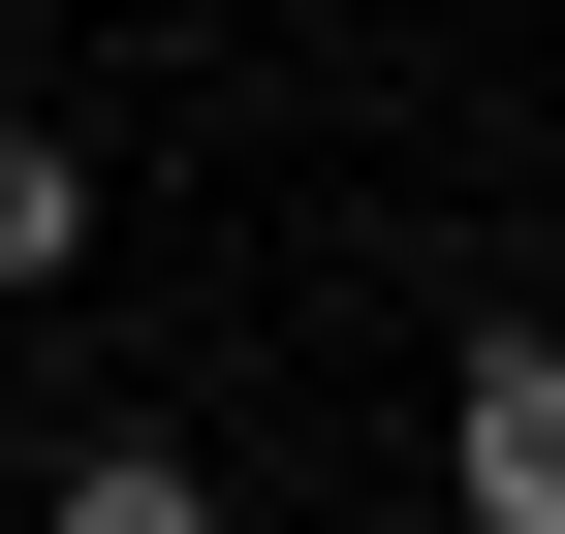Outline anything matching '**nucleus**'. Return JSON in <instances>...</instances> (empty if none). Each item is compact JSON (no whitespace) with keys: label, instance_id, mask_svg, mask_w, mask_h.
<instances>
[{"label":"nucleus","instance_id":"f257e3e1","mask_svg":"<svg viewBox=\"0 0 565 534\" xmlns=\"http://www.w3.org/2000/svg\"><path fill=\"white\" fill-rule=\"evenodd\" d=\"M440 534H565V346H534V314L440 377Z\"/></svg>","mask_w":565,"mask_h":534},{"label":"nucleus","instance_id":"f03ea898","mask_svg":"<svg viewBox=\"0 0 565 534\" xmlns=\"http://www.w3.org/2000/svg\"><path fill=\"white\" fill-rule=\"evenodd\" d=\"M63 252H95V158H63V126H0V284H63Z\"/></svg>","mask_w":565,"mask_h":534},{"label":"nucleus","instance_id":"7ed1b4c3","mask_svg":"<svg viewBox=\"0 0 565 534\" xmlns=\"http://www.w3.org/2000/svg\"><path fill=\"white\" fill-rule=\"evenodd\" d=\"M32 534H221V503H189V472H158V440H95V472H63Z\"/></svg>","mask_w":565,"mask_h":534}]
</instances>
